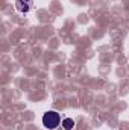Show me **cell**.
<instances>
[{"label": "cell", "mask_w": 129, "mask_h": 130, "mask_svg": "<svg viewBox=\"0 0 129 130\" xmlns=\"http://www.w3.org/2000/svg\"><path fill=\"white\" fill-rule=\"evenodd\" d=\"M61 124V115L56 110H47L43 115V126L49 130L58 129V126Z\"/></svg>", "instance_id": "1"}, {"label": "cell", "mask_w": 129, "mask_h": 130, "mask_svg": "<svg viewBox=\"0 0 129 130\" xmlns=\"http://www.w3.org/2000/svg\"><path fill=\"white\" fill-rule=\"evenodd\" d=\"M61 126L64 130H73L74 129V121H73V118H64Z\"/></svg>", "instance_id": "3"}, {"label": "cell", "mask_w": 129, "mask_h": 130, "mask_svg": "<svg viewBox=\"0 0 129 130\" xmlns=\"http://www.w3.org/2000/svg\"><path fill=\"white\" fill-rule=\"evenodd\" d=\"M33 0H15V9L21 14H28L32 9Z\"/></svg>", "instance_id": "2"}]
</instances>
